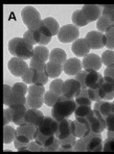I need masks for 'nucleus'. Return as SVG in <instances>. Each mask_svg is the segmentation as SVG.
Instances as JSON below:
<instances>
[{
    "label": "nucleus",
    "mask_w": 114,
    "mask_h": 154,
    "mask_svg": "<svg viewBox=\"0 0 114 154\" xmlns=\"http://www.w3.org/2000/svg\"><path fill=\"white\" fill-rule=\"evenodd\" d=\"M99 97L103 101H110L114 99V78L110 76H104L101 88L99 89Z\"/></svg>",
    "instance_id": "obj_9"
},
{
    "label": "nucleus",
    "mask_w": 114,
    "mask_h": 154,
    "mask_svg": "<svg viewBox=\"0 0 114 154\" xmlns=\"http://www.w3.org/2000/svg\"><path fill=\"white\" fill-rule=\"evenodd\" d=\"M91 133L90 128H88L86 125L77 122V120L71 121V134L76 135L77 139H84L87 137Z\"/></svg>",
    "instance_id": "obj_21"
},
{
    "label": "nucleus",
    "mask_w": 114,
    "mask_h": 154,
    "mask_svg": "<svg viewBox=\"0 0 114 154\" xmlns=\"http://www.w3.org/2000/svg\"><path fill=\"white\" fill-rule=\"evenodd\" d=\"M82 64H83L84 70H95V71H99L102 68L103 62L102 57H99V55H96L94 53H89L88 55H86L84 57Z\"/></svg>",
    "instance_id": "obj_18"
},
{
    "label": "nucleus",
    "mask_w": 114,
    "mask_h": 154,
    "mask_svg": "<svg viewBox=\"0 0 114 154\" xmlns=\"http://www.w3.org/2000/svg\"><path fill=\"white\" fill-rule=\"evenodd\" d=\"M102 62L107 68H114V51L106 50L103 52Z\"/></svg>",
    "instance_id": "obj_37"
},
{
    "label": "nucleus",
    "mask_w": 114,
    "mask_h": 154,
    "mask_svg": "<svg viewBox=\"0 0 114 154\" xmlns=\"http://www.w3.org/2000/svg\"><path fill=\"white\" fill-rule=\"evenodd\" d=\"M76 152H102L104 151V142L102 137H95L89 134L87 137L77 139L73 147Z\"/></svg>",
    "instance_id": "obj_3"
},
{
    "label": "nucleus",
    "mask_w": 114,
    "mask_h": 154,
    "mask_svg": "<svg viewBox=\"0 0 114 154\" xmlns=\"http://www.w3.org/2000/svg\"><path fill=\"white\" fill-rule=\"evenodd\" d=\"M63 89H64V81L63 79L57 78L51 81L50 85H49V90L58 94L59 96H63Z\"/></svg>",
    "instance_id": "obj_38"
},
{
    "label": "nucleus",
    "mask_w": 114,
    "mask_h": 154,
    "mask_svg": "<svg viewBox=\"0 0 114 154\" xmlns=\"http://www.w3.org/2000/svg\"><path fill=\"white\" fill-rule=\"evenodd\" d=\"M26 103H27V98L24 95L17 94V93L13 92L11 94V96L8 97L5 105H8V107H13V106H17V105H26Z\"/></svg>",
    "instance_id": "obj_25"
},
{
    "label": "nucleus",
    "mask_w": 114,
    "mask_h": 154,
    "mask_svg": "<svg viewBox=\"0 0 114 154\" xmlns=\"http://www.w3.org/2000/svg\"><path fill=\"white\" fill-rule=\"evenodd\" d=\"M86 76H87V71L83 70V71L80 72V73L74 77V79L79 81L80 85H82V89H87V85H86Z\"/></svg>",
    "instance_id": "obj_46"
},
{
    "label": "nucleus",
    "mask_w": 114,
    "mask_h": 154,
    "mask_svg": "<svg viewBox=\"0 0 114 154\" xmlns=\"http://www.w3.org/2000/svg\"><path fill=\"white\" fill-rule=\"evenodd\" d=\"M16 139V129H14L12 126L8 125L3 128V143L5 145L11 144Z\"/></svg>",
    "instance_id": "obj_34"
},
{
    "label": "nucleus",
    "mask_w": 114,
    "mask_h": 154,
    "mask_svg": "<svg viewBox=\"0 0 114 154\" xmlns=\"http://www.w3.org/2000/svg\"><path fill=\"white\" fill-rule=\"evenodd\" d=\"M83 64L77 57H72L67 60L63 66V71L66 75L76 77L80 72L83 71Z\"/></svg>",
    "instance_id": "obj_12"
},
{
    "label": "nucleus",
    "mask_w": 114,
    "mask_h": 154,
    "mask_svg": "<svg viewBox=\"0 0 114 154\" xmlns=\"http://www.w3.org/2000/svg\"><path fill=\"white\" fill-rule=\"evenodd\" d=\"M91 112H92L91 106L77 105V109H76V112H74V116H76V118H86Z\"/></svg>",
    "instance_id": "obj_41"
},
{
    "label": "nucleus",
    "mask_w": 114,
    "mask_h": 154,
    "mask_svg": "<svg viewBox=\"0 0 114 154\" xmlns=\"http://www.w3.org/2000/svg\"><path fill=\"white\" fill-rule=\"evenodd\" d=\"M71 21L73 23V25H76L77 27H83L87 25L88 23H90L87 20V18L85 17V15L83 14V12H82V10L74 11L71 16Z\"/></svg>",
    "instance_id": "obj_27"
},
{
    "label": "nucleus",
    "mask_w": 114,
    "mask_h": 154,
    "mask_svg": "<svg viewBox=\"0 0 114 154\" xmlns=\"http://www.w3.org/2000/svg\"><path fill=\"white\" fill-rule=\"evenodd\" d=\"M88 98L90 99L91 101H94V102L103 101L102 98L99 97V89H88Z\"/></svg>",
    "instance_id": "obj_45"
},
{
    "label": "nucleus",
    "mask_w": 114,
    "mask_h": 154,
    "mask_svg": "<svg viewBox=\"0 0 114 154\" xmlns=\"http://www.w3.org/2000/svg\"><path fill=\"white\" fill-rule=\"evenodd\" d=\"M93 109L99 110L101 115L106 119L109 115L114 114V104L109 101H99V102H95Z\"/></svg>",
    "instance_id": "obj_23"
},
{
    "label": "nucleus",
    "mask_w": 114,
    "mask_h": 154,
    "mask_svg": "<svg viewBox=\"0 0 114 154\" xmlns=\"http://www.w3.org/2000/svg\"><path fill=\"white\" fill-rule=\"evenodd\" d=\"M45 116L43 115V112L36 108H28L25 115V122L28 124L34 125L36 128H38L39 126L42 124V122L44 121Z\"/></svg>",
    "instance_id": "obj_19"
},
{
    "label": "nucleus",
    "mask_w": 114,
    "mask_h": 154,
    "mask_svg": "<svg viewBox=\"0 0 114 154\" xmlns=\"http://www.w3.org/2000/svg\"><path fill=\"white\" fill-rule=\"evenodd\" d=\"M21 78H22V80H23V82L26 83V85H36V83H37L38 78H39V73L36 71L35 69L29 68Z\"/></svg>",
    "instance_id": "obj_31"
},
{
    "label": "nucleus",
    "mask_w": 114,
    "mask_h": 154,
    "mask_svg": "<svg viewBox=\"0 0 114 154\" xmlns=\"http://www.w3.org/2000/svg\"><path fill=\"white\" fill-rule=\"evenodd\" d=\"M34 32H35V38L38 46H45V45L50 43L52 35L50 30L44 25V23L38 30H35Z\"/></svg>",
    "instance_id": "obj_20"
},
{
    "label": "nucleus",
    "mask_w": 114,
    "mask_h": 154,
    "mask_svg": "<svg viewBox=\"0 0 114 154\" xmlns=\"http://www.w3.org/2000/svg\"><path fill=\"white\" fill-rule=\"evenodd\" d=\"M111 25H114V24L110 21V20L108 19V18L104 17V16H102V17L99 18V19L97 20V22H96V28H97V30L101 31V32H103V33L106 32V30Z\"/></svg>",
    "instance_id": "obj_40"
},
{
    "label": "nucleus",
    "mask_w": 114,
    "mask_h": 154,
    "mask_svg": "<svg viewBox=\"0 0 114 154\" xmlns=\"http://www.w3.org/2000/svg\"><path fill=\"white\" fill-rule=\"evenodd\" d=\"M13 92L17 93V94H21L25 96L26 94H28V87L26 85V83L24 82H16L15 85L12 87Z\"/></svg>",
    "instance_id": "obj_44"
},
{
    "label": "nucleus",
    "mask_w": 114,
    "mask_h": 154,
    "mask_svg": "<svg viewBox=\"0 0 114 154\" xmlns=\"http://www.w3.org/2000/svg\"><path fill=\"white\" fill-rule=\"evenodd\" d=\"M13 143H14V146H15V148L17 149L18 151H26L27 148H28V144L19 142L17 139H15V141H14Z\"/></svg>",
    "instance_id": "obj_54"
},
{
    "label": "nucleus",
    "mask_w": 114,
    "mask_h": 154,
    "mask_svg": "<svg viewBox=\"0 0 114 154\" xmlns=\"http://www.w3.org/2000/svg\"><path fill=\"white\" fill-rule=\"evenodd\" d=\"M103 8L102 16L108 18L114 24V4H107V5H101Z\"/></svg>",
    "instance_id": "obj_43"
},
{
    "label": "nucleus",
    "mask_w": 114,
    "mask_h": 154,
    "mask_svg": "<svg viewBox=\"0 0 114 154\" xmlns=\"http://www.w3.org/2000/svg\"><path fill=\"white\" fill-rule=\"evenodd\" d=\"M46 90L44 85H31L28 88V95H34V96H41L44 97Z\"/></svg>",
    "instance_id": "obj_42"
},
{
    "label": "nucleus",
    "mask_w": 114,
    "mask_h": 154,
    "mask_svg": "<svg viewBox=\"0 0 114 154\" xmlns=\"http://www.w3.org/2000/svg\"><path fill=\"white\" fill-rule=\"evenodd\" d=\"M60 97L61 96H59L58 94H56V93L52 92L50 90L46 91L44 97H43V98H44V104H46L47 106H50V107H54V104L58 102Z\"/></svg>",
    "instance_id": "obj_35"
},
{
    "label": "nucleus",
    "mask_w": 114,
    "mask_h": 154,
    "mask_svg": "<svg viewBox=\"0 0 114 154\" xmlns=\"http://www.w3.org/2000/svg\"><path fill=\"white\" fill-rule=\"evenodd\" d=\"M104 35L105 33L101 32V31L92 30V31H89L87 35H86L85 38L88 42L91 49H102L103 47H105Z\"/></svg>",
    "instance_id": "obj_13"
},
{
    "label": "nucleus",
    "mask_w": 114,
    "mask_h": 154,
    "mask_svg": "<svg viewBox=\"0 0 114 154\" xmlns=\"http://www.w3.org/2000/svg\"><path fill=\"white\" fill-rule=\"evenodd\" d=\"M49 56H50V52L48 48L44 46H37L34 49V56L33 57H37L39 60H42L43 62L48 63L49 62Z\"/></svg>",
    "instance_id": "obj_30"
},
{
    "label": "nucleus",
    "mask_w": 114,
    "mask_h": 154,
    "mask_svg": "<svg viewBox=\"0 0 114 154\" xmlns=\"http://www.w3.org/2000/svg\"><path fill=\"white\" fill-rule=\"evenodd\" d=\"M88 125L90 127V130L96 133H102L104 130L107 129L106 119L101 115L99 110L92 109V112L89 114L87 117Z\"/></svg>",
    "instance_id": "obj_5"
},
{
    "label": "nucleus",
    "mask_w": 114,
    "mask_h": 154,
    "mask_svg": "<svg viewBox=\"0 0 114 154\" xmlns=\"http://www.w3.org/2000/svg\"><path fill=\"white\" fill-rule=\"evenodd\" d=\"M82 92V85L76 79H67L64 80L63 96L70 99H76L80 96Z\"/></svg>",
    "instance_id": "obj_10"
},
{
    "label": "nucleus",
    "mask_w": 114,
    "mask_h": 154,
    "mask_svg": "<svg viewBox=\"0 0 114 154\" xmlns=\"http://www.w3.org/2000/svg\"><path fill=\"white\" fill-rule=\"evenodd\" d=\"M62 72H63V65L58 64V63H54V62H50V60L46 64L45 73L48 75L49 78L57 79L61 75Z\"/></svg>",
    "instance_id": "obj_24"
},
{
    "label": "nucleus",
    "mask_w": 114,
    "mask_h": 154,
    "mask_svg": "<svg viewBox=\"0 0 114 154\" xmlns=\"http://www.w3.org/2000/svg\"><path fill=\"white\" fill-rule=\"evenodd\" d=\"M21 18L27 27V30H38L43 25V20L41 19L40 13L34 6H25L21 11Z\"/></svg>",
    "instance_id": "obj_4"
},
{
    "label": "nucleus",
    "mask_w": 114,
    "mask_h": 154,
    "mask_svg": "<svg viewBox=\"0 0 114 154\" xmlns=\"http://www.w3.org/2000/svg\"><path fill=\"white\" fill-rule=\"evenodd\" d=\"M74 100H76L77 105H87V106L92 105V101L89 98H87V97H77Z\"/></svg>",
    "instance_id": "obj_51"
},
{
    "label": "nucleus",
    "mask_w": 114,
    "mask_h": 154,
    "mask_svg": "<svg viewBox=\"0 0 114 154\" xmlns=\"http://www.w3.org/2000/svg\"><path fill=\"white\" fill-rule=\"evenodd\" d=\"M13 93V89L12 87H10V85H3V104L5 105L6 101H8V97L11 96V94Z\"/></svg>",
    "instance_id": "obj_53"
},
{
    "label": "nucleus",
    "mask_w": 114,
    "mask_h": 154,
    "mask_svg": "<svg viewBox=\"0 0 114 154\" xmlns=\"http://www.w3.org/2000/svg\"><path fill=\"white\" fill-rule=\"evenodd\" d=\"M12 112V122L16 124L17 126L23 125L25 122V115L28 108L26 105H17L13 106V107H8Z\"/></svg>",
    "instance_id": "obj_16"
},
{
    "label": "nucleus",
    "mask_w": 114,
    "mask_h": 154,
    "mask_svg": "<svg viewBox=\"0 0 114 154\" xmlns=\"http://www.w3.org/2000/svg\"><path fill=\"white\" fill-rule=\"evenodd\" d=\"M105 37L107 40L106 47L108 50L114 51V25H111L105 32Z\"/></svg>",
    "instance_id": "obj_39"
},
{
    "label": "nucleus",
    "mask_w": 114,
    "mask_h": 154,
    "mask_svg": "<svg viewBox=\"0 0 114 154\" xmlns=\"http://www.w3.org/2000/svg\"><path fill=\"white\" fill-rule=\"evenodd\" d=\"M105 152H114V139H106L104 142Z\"/></svg>",
    "instance_id": "obj_50"
},
{
    "label": "nucleus",
    "mask_w": 114,
    "mask_h": 154,
    "mask_svg": "<svg viewBox=\"0 0 114 154\" xmlns=\"http://www.w3.org/2000/svg\"><path fill=\"white\" fill-rule=\"evenodd\" d=\"M43 23H44V25L50 30L52 37L59 35V31H60L61 27L59 25V22L57 21L54 18H52V17L45 18V19H43Z\"/></svg>",
    "instance_id": "obj_29"
},
{
    "label": "nucleus",
    "mask_w": 114,
    "mask_h": 154,
    "mask_svg": "<svg viewBox=\"0 0 114 154\" xmlns=\"http://www.w3.org/2000/svg\"><path fill=\"white\" fill-rule=\"evenodd\" d=\"M48 79H49V77H48V75H47L46 73H45V72H44V73H40V74H39V78H38L37 83H36V85H46V83H47Z\"/></svg>",
    "instance_id": "obj_56"
},
{
    "label": "nucleus",
    "mask_w": 114,
    "mask_h": 154,
    "mask_svg": "<svg viewBox=\"0 0 114 154\" xmlns=\"http://www.w3.org/2000/svg\"><path fill=\"white\" fill-rule=\"evenodd\" d=\"M86 85L87 89H99L104 81V76L95 70H86Z\"/></svg>",
    "instance_id": "obj_17"
},
{
    "label": "nucleus",
    "mask_w": 114,
    "mask_h": 154,
    "mask_svg": "<svg viewBox=\"0 0 114 154\" xmlns=\"http://www.w3.org/2000/svg\"><path fill=\"white\" fill-rule=\"evenodd\" d=\"M90 46L85 38H80L71 45V50L77 57H85L90 53Z\"/></svg>",
    "instance_id": "obj_14"
},
{
    "label": "nucleus",
    "mask_w": 114,
    "mask_h": 154,
    "mask_svg": "<svg viewBox=\"0 0 114 154\" xmlns=\"http://www.w3.org/2000/svg\"><path fill=\"white\" fill-rule=\"evenodd\" d=\"M112 103H113V104H114V100H113V102H112Z\"/></svg>",
    "instance_id": "obj_58"
},
{
    "label": "nucleus",
    "mask_w": 114,
    "mask_h": 154,
    "mask_svg": "<svg viewBox=\"0 0 114 154\" xmlns=\"http://www.w3.org/2000/svg\"><path fill=\"white\" fill-rule=\"evenodd\" d=\"M8 52L14 57H19L21 60H29L34 56L35 47L27 43L23 38H14L8 42Z\"/></svg>",
    "instance_id": "obj_2"
},
{
    "label": "nucleus",
    "mask_w": 114,
    "mask_h": 154,
    "mask_svg": "<svg viewBox=\"0 0 114 154\" xmlns=\"http://www.w3.org/2000/svg\"><path fill=\"white\" fill-rule=\"evenodd\" d=\"M80 37V30L79 27H77L73 24H67L61 27L60 31H59L58 38L61 43L67 44V43H71L77 41Z\"/></svg>",
    "instance_id": "obj_6"
},
{
    "label": "nucleus",
    "mask_w": 114,
    "mask_h": 154,
    "mask_svg": "<svg viewBox=\"0 0 114 154\" xmlns=\"http://www.w3.org/2000/svg\"><path fill=\"white\" fill-rule=\"evenodd\" d=\"M47 63L43 62L42 60H39L37 57H33L29 62V68H33L36 71L40 73H44L45 72V67H46Z\"/></svg>",
    "instance_id": "obj_36"
},
{
    "label": "nucleus",
    "mask_w": 114,
    "mask_h": 154,
    "mask_svg": "<svg viewBox=\"0 0 114 154\" xmlns=\"http://www.w3.org/2000/svg\"><path fill=\"white\" fill-rule=\"evenodd\" d=\"M60 148H61V140L56 137L50 146L45 148V151H48V152H57V151L60 150Z\"/></svg>",
    "instance_id": "obj_49"
},
{
    "label": "nucleus",
    "mask_w": 114,
    "mask_h": 154,
    "mask_svg": "<svg viewBox=\"0 0 114 154\" xmlns=\"http://www.w3.org/2000/svg\"><path fill=\"white\" fill-rule=\"evenodd\" d=\"M77 141V137L73 134H70L68 137L61 140V151H72L73 147Z\"/></svg>",
    "instance_id": "obj_33"
},
{
    "label": "nucleus",
    "mask_w": 114,
    "mask_h": 154,
    "mask_svg": "<svg viewBox=\"0 0 114 154\" xmlns=\"http://www.w3.org/2000/svg\"><path fill=\"white\" fill-rule=\"evenodd\" d=\"M8 69L12 75L16 77H22L24 73L29 69V65L26 64L24 60L13 56L8 63Z\"/></svg>",
    "instance_id": "obj_8"
},
{
    "label": "nucleus",
    "mask_w": 114,
    "mask_h": 154,
    "mask_svg": "<svg viewBox=\"0 0 114 154\" xmlns=\"http://www.w3.org/2000/svg\"><path fill=\"white\" fill-rule=\"evenodd\" d=\"M79 97H87L88 98V89H82V92Z\"/></svg>",
    "instance_id": "obj_57"
},
{
    "label": "nucleus",
    "mask_w": 114,
    "mask_h": 154,
    "mask_svg": "<svg viewBox=\"0 0 114 154\" xmlns=\"http://www.w3.org/2000/svg\"><path fill=\"white\" fill-rule=\"evenodd\" d=\"M50 62L58 63V64L63 65L67 62V54L66 52L61 48H54L50 51V56H49Z\"/></svg>",
    "instance_id": "obj_26"
},
{
    "label": "nucleus",
    "mask_w": 114,
    "mask_h": 154,
    "mask_svg": "<svg viewBox=\"0 0 114 154\" xmlns=\"http://www.w3.org/2000/svg\"><path fill=\"white\" fill-rule=\"evenodd\" d=\"M27 108H36L39 109L44 104V98L41 96H34V95H27Z\"/></svg>",
    "instance_id": "obj_32"
},
{
    "label": "nucleus",
    "mask_w": 114,
    "mask_h": 154,
    "mask_svg": "<svg viewBox=\"0 0 114 154\" xmlns=\"http://www.w3.org/2000/svg\"><path fill=\"white\" fill-rule=\"evenodd\" d=\"M10 122H12V112H11L10 108L8 107L3 110V125L8 126Z\"/></svg>",
    "instance_id": "obj_52"
},
{
    "label": "nucleus",
    "mask_w": 114,
    "mask_h": 154,
    "mask_svg": "<svg viewBox=\"0 0 114 154\" xmlns=\"http://www.w3.org/2000/svg\"><path fill=\"white\" fill-rule=\"evenodd\" d=\"M36 130H37V128L34 125L24 123L23 125L18 126V128L16 129V139L19 142L29 144L31 142L35 141L34 137H35Z\"/></svg>",
    "instance_id": "obj_7"
},
{
    "label": "nucleus",
    "mask_w": 114,
    "mask_h": 154,
    "mask_svg": "<svg viewBox=\"0 0 114 154\" xmlns=\"http://www.w3.org/2000/svg\"><path fill=\"white\" fill-rule=\"evenodd\" d=\"M27 151H31V152H43V151H45V148L42 146H40L37 142L33 141L28 144Z\"/></svg>",
    "instance_id": "obj_47"
},
{
    "label": "nucleus",
    "mask_w": 114,
    "mask_h": 154,
    "mask_svg": "<svg viewBox=\"0 0 114 154\" xmlns=\"http://www.w3.org/2000/svg\"><path fill=\"white\" fill-rule=\"evenodd\" d=\"M71 134V121L69 119L59 122L58 130H57L54 137L59 140H64Z\"/></svg>",
    "instance_id": "obj_22"
},
{
    "label": "nucleus",
    "mask_w": 114,
    "mask_h": 154,
    "mask_svg": "<svg viewBox=\"0 0 114 154\" xmlns=\"http://www.w3.org/2000/svg\"><path fill=\"white\" fill-rule=\"evenodd\" d=\"M23 38L26 41L27 43H29L31 45H33V46L37 45V42H36V38H35V32H34V31H31V30L25 31L24 35H23Z\"/></svg>",
    "instance_id": "obj_48"
},
{
    "label": "nucleus",
    "mask_w": 114,
    "mask_h": 154,
    "mask_svg": "<svg viewBox=\"0 0 114 154\" xmlns=\"http://www.w3.org/2000/svg\"><path fill=\"white\" fill-rule=\"evenodd\" d=\"M34 139H35V142H37L40 146L46 148V147L50 146V145L52 144V142L54 141L56 137H47V135H44L43 133H41L40 131L37 129L36 132H35V137H34Z\"/></svg>",
    "instance_id": "obj_28"
},
{
    "label": "nucleus",
    "mask_w": 114,
    "mask_h": 154,
    "mask_svg": "<svg viewBox=\"0 0 114 154\" xmlns=\"http://www.w3.org/2000/svg\"><path fill=\"white\" fill-rule=\"evenodd\" d=\"M77 109V103L74 99H70L67 97L61 96L58 102L51 107V117L56 121L61 122L69 119L72 114H74Z\"/></svg>",
    "instance_id": "obj_1"
},
{
    "label": "nucleus",
    "mask_w": 114,
    "mask_h": 154,
    "mask_svg": "<svg viewBox=\"0 0 114 154\" xmlns=\"http://www.w3.org/2000/svg\"><path fill=\"white\" fill-rule=\"evenodd\" d=\"M59 122L56 121L52 117H45L44 121L37 128L41 133L47 137H54L57 130H58Z\"/></svg>",
    "instance_id": "obj_11"
},
{
    "label": "nucleus",
    "mask_w": 114,
    "mask_h": 154,
    "mask_svg": "<svg viewBox=\"0 0 114 154\" xmlns=\"http://www.w3.org/2000/svg\"><path fill=\"white\" fill-rule=\"evenodd\" d=\"M106 123H107V130L114 131V114L109 115L106 118Z\"/></svg>",
    "instance_id": "obj_55"
},
{
    "label": "nucleus",
    "mask_w": 114,
    "mask_h": 154,
    "mask_svg": "<svg viewBox=\"0 0 114 154\" xmlns=\"http://www.w3.org/2000/svg\"><path fill=\"white\" fill-rule=\"evenodd\" d=\"M81 10L89 22L96 21V20H99L102 17L103 8H101V5H96V4H85V5H83V8Z\"/></svg>",
    "instance_id": "obj_15"
}]
</instances>
